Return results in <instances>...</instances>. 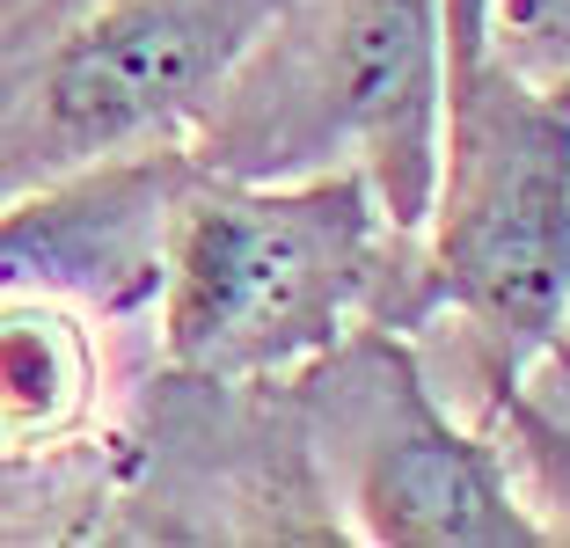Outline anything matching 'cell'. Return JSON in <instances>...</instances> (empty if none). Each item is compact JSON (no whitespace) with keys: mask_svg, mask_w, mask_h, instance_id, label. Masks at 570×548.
I'll use <instances>...</instances> for the list:
<instances>
[{"mask_svg":"<svg viewBox=\"0 0 570 548\" xmlns=\"http://www.w3.org/2000/svg\"><path fill=\"white\" fill-rule=\"evenodd\" d=\"M387 242L358 168L242 183L198 176L176 190L161 234V359L205 388H256L336 359L381 293Z\"/></svg>","mask_w":570,"mask_h":548,"instance_id":"obj_1","label":"cell"},{"mask_svg":"<svg viewBox=\"0 0 570 548\" xmlns=\"http://www.w3.org/2000/svg\"><path fill=\"white\" fill-rule=\"evenodd\" d=\"M446 110L439 0H293L176 139L198 176L358 168L395 234L424 227Z\"/></svg>","mask_w":570,"mask_h":548,"instance_id":"obj_2","label":"cell"},{"mask_svg":"<svg viewBox=\"0 0 570 548\" xmlns=\"http://www.w3.org/2000/svg\"><path fill=\"white\" fill-rule=\"evenodd\" d=\"M432 300L469 322L490 373L520 388L570 300V110L475 59L446 81L424 227Z\"/></svg>","mask_w":570,"mask_h":548,"instance_id":"obj_3","label":"cell"},{"mask_svg":"<svg viewBox=\"0 0 570 548\" xmlns=\"http://www.w3.org/2000/svg\"><path fill=\"white\" fill-rule=\"evenodd\" d=\"M293 0H88L45 45L0 51V190L176 147Z\"/></svg>","mask_w":570,"mask_h":548,"instance_id":"obj_4","label":"cell"},{"mask_svg":"<svg viewBox=\"0 0 570 548\" xmlns=\"http://www.w3.org/2000/svg\"><path fill=\"white\" fill-rule=\"evenodd\" d=\"M344 359V344H336ZM352 395L344 439H352V519L381 548H534L556 541L534 519L527 490L512 482L504 453L483 432L453 424L439 395L417 381L403 344H358L344 359Z\"/></svg>","mask_w":570,"mask_h":548,"instance_id":"obj_5","label":"cell"},{"mask_svg":"<svg viewBox=\"0 0 570 548\" xmlns=\"http://www.w3.org/2000/svg\"><path fill=\"white\" fill-rule=\"evenodd\" d=\"M102 388L96 330L81 300L16 285L0 293V453L67 447Z\"/></svg>","mask_w":570,"mask_h":548,"instance_id":"obj_6","label":"cell"},{"mask_svg":"<svg viewBox=\"0 0 570 548\" xmlns=\"http://www.w3.org/2000/svg\"><path fill=\"white\" fill-rule=\"evenodd\" d=\"M483 51L512 81L570 110V0H490Z\"/></svg>","mask_w":570,"mask_h":548,"instance_id":"obj_7","label":"cell"},{"mask_svg":"<svg viewBox=\"0 0 570 548\" xmlns=\"http://www.w3.org/2000/svg\"><path fill=\"white\" fill-rule=\"evenodd\" d=\"M483 22H490V0H439V51H446V81L469 74L483 59Z\"/></svg>","mask_w":570,"mask_h":548,"instance_id":"obj_8","label":"cell"},{"mask_svg":"<svg viewBox=\"0 0 570 548\" xmlns=\"http://www.w3.org/2000/svg\"><path fill=\"white\" fill-rule=\"evenodd\" d=\"M16 468H22V453H0V534H16V519H8V505H22L8 482H16Z\"/></svg>","mask_w":570,"mask_h":548,"instance_id":"obj_9","label":"cell"},{"mask_svg":"<svg viewBox=\"0 0 570 548\" xmlns=\"http://www.w3.org/2000/svg\"><path fill=\"white\" fill-rule=\"evenodd\" d=\"M541 359L570 365V300H563V322H556V336H549V351H541Z\"/></svg>","mask_w":570,"mask_h":548,"instance_id":"obj_10","label":"cell"}]
</instances>
